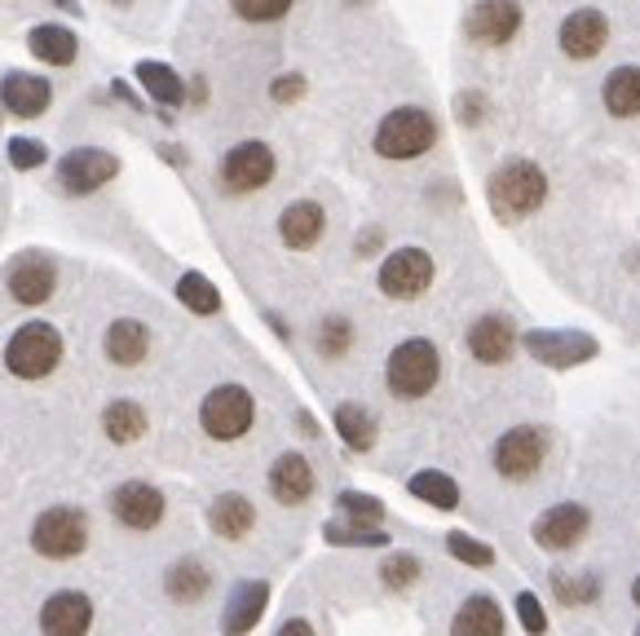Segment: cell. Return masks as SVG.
<instances>
[{
    "label": "cell",
    "mask_w": 640,
    "mask_h": 636,
    "mask_svg": "<svg viewBox=\"0 0 640 636\" xmlns=\"http://www.w3.org/2000/svg\"><path fill=\"white\" fill-rule=\"evenodd\" d=\"M522 345H526V353L535 358V362H544V367H557V371H566V367H579V362H588V358H597V336H588V331H561V327H539V331H526L522 336Z\"/></svg>",
    "instance_id": "cell-17"
},
{
    "label": "cell",
    "mask_w": 640,
    "mask_h": 636,
    "mask_svg": "<svg viewBox=\"0 0 640 636\" xmlns=\"http://www.w3.org/2000/svg\"><path fill=\"white\" fill-rule=\"evenodd\" d=\"M275 173H279L275 146L257 142V137L230 146L221 155V164H217V182H221L226 195H257V191H266L275 182Z\"/></svg>",
    "instance_id": "cell-9"
},
{
    "label": "cell",
    "mask_w": 640,
    "mask_h": 636,
    "mask_svg": "<svg viewBox=\"0 0 640 636\" xmlns=\"http://www.w3.org/2000/svg\"><path fill=\"white\" fill-rule=\"evenodd\" d=\"M115 177H120V160L111 151H102V146H75V151H66L58 160V191L75 195V199L97 195Z\"/></svg>",
    "instance_id": "cell-13"
},
{
    "label": "cell",
    "mask_w": 640,
    "mask_h": 636,
    "mask_svg": "<svg viewBox=\"0 0 640 636\" xmlns=\"http://www.w3.org/2000/svg\"><path fill=\"white\" fill-rule=\"evenodd\" d=\"M601 102L615 120H632L640 115V66H615L601 84Z\"/></svg>",
    "instance_id": "cell-32"
},
{
    "label": "cell",
    "mask_w": 640,
    "mask_h": 636,
    "mask_svg": "<svg viewBox=\"0 0 640 636\" xmlns=\"http://www.w3.org/2000/svg\"><path fill=\"white\" fill-rule=\"evenodd\" d=\"M486 199L495 208L499 222H522L530 213L544 208L548 199V173L535 160H504L491 177H486Z\"/></svg>",
    "instance_id": "cell-4"
},
{
    "label": "cell",
    "mask_w": 640,
    "mask_h": 636,
    "mask_svg": "<svg viewBox=\"0 0 640 636\" xmlns=\"http://www.w3.org/2000/svg\"><path fill=\"white\" fill-rule=\"evenodd\" d=\"M66 358V340L62 331L49 322V318H27L9 331L4 349H0V362L13 380H27V384H40L49 380Z\"/></svg>",
    "instance_id": "cell-1"
},
{
    "label": "cell",
    "mask_w": 640,
    "mask_h": 636,
    "mask_svg": "<svg viewBox=\"0 0 640 636\" xmlns=\"http://www.w3.org/2000/svg\"><path fill=\"white\" fill-rule=\"evenodd\" d=\"M49 160V146L40 137H9V164L18 173H31V168H44Z\"/></svg>",
    "instance_id": "cell-40"
},
{
    "label": "cell",
    "mask_w": 640,
    "mask_h": 636,
    "mask_svg": "<svg viewBox=\"0 0 640 636\" xmlns=\"http://www.w3.org/2000/svg\"><path fill=\"white\" fill-rule=\"evenodd\" d=\"M433 257L415 244L406 248H393L384 261H380V275H375V288L389 297V301H420L429 288H433Z\"/></svg>",
    "instance_id": "cell-10"
},
{
    "label": "cell",
    "mask_w": 640,
    "mask_h": 636,
    "mask_svg": "<svg viewBox=\"0 0 640 636\" xmlns=\"http://www.w3.org/2000/svg\"><path fill=\"white\" fill-rule=\"evenodd\" d=\"M406 491L420 500V504H429V509H437V513H455L460 509V482L451 478V473H442V469H415L411 478H406Z\"/></svg>",
    "instance_id": "cell-30"
},
{
    "label": "cell",
    "mask_w": 640,
    "mask_h": 636,
    "mask_svg": "<svg viewBox=\"0 0 640 636\" xmlns=\"http://www.w3.org/2000/svg\"><path fill=\"white\" fill-rule=\"evenodd\" d=\"M380 244H384V230H380V226L362 230V235H358V257H371V253H375Z\"/></svg>",
    "instance_id": "cell-46"
},
{
    "label": "cell",
    "mask_w": 640,
    "mask_h": 636,
    "mask_svg": "<svg viewBox=\"0 0 640 636\" xmlns=\"http://www.w3.org/2000/svg\"><path fill=\"white\" fill-rule=\"evenodd\" d=\"M508 633V615L491 593H468L455 615H451V636H504Z\"/></svg>",
    "instance_id": "cell-28"
},
{
    "label": "cell",
    "mask_w": 640,
    "mask_h": 636,
    "mask_svg": "<svg viewBox=\"0 0 640 636\" xmlns=\"http://www.w3.org/2000/svg\"><path fill=\"white\" fill-rule=\"evenodd\" d=\"M375 155L380 160H420L437 146V120L424 111V106H393L380 124H375V137H371Z\"/></svg>",
    "instance_id": "cell-6"
},
{
    "label": "cell",
    "mask_w": 640,
    "mask_h": 636,
    "mask_svg": "<svg viewBox=\"0 0 640 636\" xmlns=\"http://www.w3.org/2000/svg\"><path fill=\"white\" fill-rule=\"evenodd\" d=\"M322 230H327V208H322L319 199H292L279 213V239L292 253H310L322 239Z\"/></svg>",
    "instance_id": "cell-24"
},
{
    "label": "cell",
    "mask_w": 640,
    "mask_h": 636,
    "mask_svg": "<svg viewBox=\"0 0 640 636\" xmlns=\"http://www.w3.org/2000/svg\"><path fill=\"white\" fill-rule=\"evenodd\" d=\"M491 464L513 486L535 482L544 473V464H548V429H539V424H513V429H504L495 438V447H491Z\"/></svg>",
    "instance_id": "cell-8"
},
{
    "label": "cell",
    "mask_w": 640,
    "mask_h": 636,
    "mask_svg": "<svg viewBox=\"0 0 640 636\" xmlns=\"http://www.w3.org/2000/svg\"><path fill=\"white\" fill-rule=\"evenodd\" d=\"M331 429H336V438L353 451V455H367V451H375V442H380V420H375V411L367 407V402H336L331 407Z\"/></svg>",
    "instance_id": "cell-27"
},
{
    "label": "cell",
    "mask_w": 640,
    "mask_h": 636,
    "mask_svg": "<svg viewBox=\"0 0 640 636\" xmlns=\"http://www.w3.org/2000/svg\"><path fill=\"white\" fill-rule=\"evenodd\" d=\"M353 349V322L344 315H322L314 327V353L327 362H340Z\"/></svg>",
    "instance_id": "cell-35"
},
{
    "label": "cell",
    "mask_w": 640,
    "mask_h": 636,
    "mask_svg": "<svg viewBox=\"0 0 640 636\" xmlns=\"http://www.w3.org/2000/svg\"><path fill=\"white\" fill-rule=\"evenodd\" d=\"M204 522H208V531H213L217 540L239 544V540H248V535L257 531V504H252L244 491H221V495L208 500Z\"/></svg>",
    "instance_id": "cell-22"
},
{
    "label": "cell",
    "mask_w": 640,
    "mask_h": 636,
    "mask_svg": "<svg viewBox=\"0 0 640 636\" xmlns=\"http://www.w3.org/2000/svg\"><path fill=\"white\" fill-rule=\"evenodd\" d=\"M266 611H270V584L266 579H239L221 606V636H248L252 628H261Z\"/></svg>",
    "instance_id": "cell-19"
},
{
    "label": "cell",
    "mask_w": 640,
    "mask_h": 636,
    "mask_svg": "<svg viewBox=\"0 0 640 636\" xmlns=\"http://www.w3.org/2000/svg\"><path fill=\"white\" fill-rule=\"evenodd\" d=\"M336 509H340V522L362 526V531H380V522H384V500H375L367 491H340Z\"/></svg>",
    "instance_id": "cell-36"
},
{
    "label": "cell",
    "mask_w": 640,
    "mask_h": 636,
    "mask_svg": "<svg viewBox=\"0 0 640 636\" xmlns=\"http://www.w3.org/2000/svg\"><path fill=\"white\" fill-rule=\"evenodd\" d=\"M97 624V602L84 588H53L35 611L40 636H89Z\"/></svg>",
    "instance_id": "cell-12"
},
{
    "label": "cell",
    "mask_w": 640,
    "mask_h": 636,
    "mask_svg": "<svg viewBox=\"0 0 640 636\" xmlns=\"http://www.w3.org/2000/svg\"><path fill=\"white\" fill-rule=\"evenodd\" d=\"M137 80H142V89L151 93V102H159L164 106V115L173 111V106H182L186 102V80L168 66V62H155V58H146V62H137V71H133Z\"/></svg>",
    "instance_id": "cell-31"
},
{
    "label": "cell",
    "mask_w": 640,
    "mask_h": 636,
    "mask_svg": "<svg viewBox=\"0 0 640 636\" xmlns=\"http://www.w3.org/2000/svg\"><path fill=\"white\" fill-rule=\"evenodd\" d=\"M257 429V393L239 380H221L199 398V433L208 442H244Z\"/></svg>",
    "instance_id": "cell-5"
},
{
    "label": "cell",
    "mask_w": 640,
    "mask_h": 636,
    "mask_svg": "<svg viewBox=\"0 0 640 636\" xmlns=\"http://www.w3.org/2000/svg\"><path fill=\"white\" fill-rule=\"evenodd\" d=\"M275 636H319V633H314V624H310L306 615H292V619L279 624V633Z\"/></svg>",
    "instance_id": "cell-45"
},
{
    "label": "cell",
    "mask_w": 640,
    "mask_h": 636,
    "mask_svg": "<svg viewBox=\"0 0 640 636\" xmlns=\"http://www.w3.org/2000/svg\"><path fill=\"white\" fill-rule=\"evenodd\" d=\"M111 4H133V0H111Z\"/></svg>",
    "instance_id": "cell-50"
},
{
    "label": "cell",
    "mask_w": 640,
    "mask_h": 636,
    "mask_svg": "<svg viewBox=\"0 0 640 636\" xmlns=\"http://www.w3.org/2000/svg\"><path fill=\"white\" fill-rule=\"evenodd\" d=\"M27 544L44 562H80L93 544V517L80 504H49L31 517Z\"/></svg>",
    "instance_id": "cell-2"
},
{
    "label": "cell",
    "mask_w": 640,
    "mask_h": 636,
    "mask_svg": "<svg viewBox=\"0 0 640 636\" xmlns=\"http://www.w3.org/2000/svg\"><path fill=\"white\" fill-rule=\"evenodd\" d=\"M53 102V89L44 75H22V71H9L0 80V106L18 120H40Z\"/></svg>",
    "instance_id": "cell-25"
},
{
    "label": "cell",
    "mask_w": 640,
    "mask_h": 636,
    "mask_svg": "<svg viewBox=\"0 0 640 636\" xmlns=\"http://www.w3.org/2000/svg\"><path fill=\"white\" fill-rule=\"evenodd\" d=\"M97 429H102V438L111 447H137L146 438V429H151V416H146V407L137 398H111L102 407V416H97Z\"/></svg>",
    "instance_id": "cell-26"
},
{
    "label": "cell",
    "mask_w": 640,
    "mask_h": 636,
    "mask_svg": "<svg viewBox=\"0 0 640 636\" xmlns=\"http://www.w3.org/2000/svg\"><path fill=\"white\" fill-rule=\"evenodd\" d=\"M159 155H164V160H173V164H186V155H182L177 146H159Z\"/></svg>",
    "instance_id": "cell-48"
},
{
    "label": "cell",
    "mask_w": 640,
    "mask_h": 636,
    "mask_svg": "<svg viewBox=\"0 0 640 636\" xmlns=\"http://www.w3.org/2000/svg\"><path fill=\"white\" fill-rule=\"evenodd\" d=\"M446 553L460 562V566H473V571H491L495 566V548L473 540L468 531H446Z\"/></svg>",
    "instance_id": "cell-39"
},
{
    "label": "cell",
    "mask_w": 640,
    "mask_h": 636,
    "mask_svg": "<svg viewBox=\"0 0 640 636\" xmlns=\"http://www.w3.org/2000/svg\"><path fill=\"white\" fill-rule=\"evenodd\" d=\"M230 4L244 22H279V18H288V9L297 0H230Z\"/></svg>",
    "instance_id": "cell-42"
},
{
    "label": "cell",
    "mask_w": 640,
    "mask_h": 636,
    "mask_svg": "<svg viewBox=\"0 0 640 636\" xmlns=\"http://www.w3.org/2000/svg\"><path fill=\"white\" fill-rule=\"evenodd\" d=\"M151 345H155V336H151V327L142 322V318H111L106 322V331H102V353H106V362L111 367H124V371H133V367H142L146 358H151Z\"/></svg>",
    "instance_id": "cell-20"
},
{
    "label": "cell",
    "mask_w": 640,
    "mask_h": 636,
    "mask_svg": "<svg viewBox=\"0 0 640 636\" xmlns=\"http://www.w3.org/2000/svg\"><path fill=\"white\" fill-rule=\"evenodd\" d=\"M159 588H164V597H168L173 606L190 611V606H204V602L213 597V588H217V575H213V566H208L204 557H195V553H182V557H173V562L164 566V575H159Z\"/></svg>",
    "instance_id": "cell-18"
},
{
    "label": "cell",
    "mask_w": 640,
    "mask_h": 636,
    "mask_svg": "<svg viewBox=\"0 0 640 636\" xmlns=\"http://www.w3.org/2000/svg\"><path fill=\"white\" fill-rule=\"evenodd\" d=\"M27 49H31L40 62H49V66H71L75 53H80V40H75V31L62 27V22H40V27L27 31Z\"/></svg>",
    "instance_id": "cell-29"
},
{
    "label": "cell",
    "mask_w": 640,
    "mask_h": 636,
    "mask_svg": "<svg viewBox=\"0 0 640 636\" xmlns=\"http://www.w3.org/2000/svg\"><path fill=\"white\" fill-rule=\"evenodd\" d=\"M177 301L190 310V315H199V318H213V315H221V293H217V284L208 279V275H199V270H186L182 279H177Z\"/></svg>",
    "instance_id": "cell-33"
},
{
    "label": "cell",
    "mask_w": 640,
    "mask_h": 636,
    "mask_svg": "<svg viewBox=\"0 0 640 636\" xmlns=\"http://www.w3.org/2000/svg\"><path fill=\"white\" fill-rule=\"evenodd\" d=\"M513 615H517V624L530 636L548 633V611H544V602H539L535 593H517V597H513Z\"/></svg>",
    "instance_id": "cell-41"
},
{
    "label": "cell",
    "mask_w": 640,
    "mask_h": 636,
    "mask_svg": "<svg viewBox=\"0 0 640 636\" xmlns=\"http://www.w3.org/2000/svg\"><path fill=\"white\" fill-rule=\"evenodd\" d=\"M464 27H468V35L477 44L499 49V44H508L522 31V4L517 0H477Z\"/></svg>",
    "instance_id": "cell-23"
},
{
    "label": "cell",
    "mask_w": 640,
    "mask_h": 636,
    "mask_svg": "<svg viewBox=\"0 0 640 636\" xmlns=\"http://www.w3.org/2000/svg\"><path fill=\"white\" fill-rule=\"evenodd\" d=\"M306 93V75H297V71H288V75H279L275 84H270V98L275 102H297Z\"/></svg>",
    "instance_id": "cell-43"
},
{
    "label": "cell",
    "mask_w": 640,
    "mask_h": 636,
    "mask_svg": "<svg viewBox=\"0 0 640 636\" xmlns=\"http://www.w3.org/2000/svg\"><path fill=\"white\" fill-rule=\"evenodd\" d=\"M322 540L331 548H389V531H362V526H349V522H327L322 526Z\"/></svg>",
    "instance_id": "cell-37"
},
{
    "label": "cell",
    "mask_w": 640,
    "mask_h": 636,
    "mask_svg": "<svg viewBox=\"0 0 640 636\" xmlns=\"http://www.w3.org/2000/svg\"><path fill=\"white\" fill-rule=\"evenodd\" d=\"M380 584L389 588V593H411L415 584H420V575H424V562L415 557V553H406V548H393L389 557H380Z\"/></svg>",
    "instance_id": "cell-34"
},
{
    "label": "cell",
    "mask_w": 640,
    "mask_h": 636,
    "mask_svg": "<svg viewBox=\"0 0 640 636\" xmlns=\"http://www.w3.org/2000/svg\"><path fill=\"white\" fill-rule=\"evenodd\" d=\"M632 606H637V611H640V575H637V579H632Z\"/></svg>",
    "instance_id": "cell-49"
},
{
    "label": "cell",
    "mask_w": 640,
    "mask_h": 636,
    "mask_svg": "<svg viewBox=\"0 0 640 636\" xmlns=\"http://www.w3.org/2000/svg\"><path fill=\"white\" fill-rule=\"evenodd\" d=\"M517 345H522L517 322L508 315H499V310L477 315L468 322V331H464V349H468V358L482 362V367H504V362L517 353Z\"/></svg>",
    "instance_id": "cell-16"
},
{
    "label": "cell",
    "mask_w": 640,
    "mask_h": 636,
    "mask_svg": "<svg viewBox=\"0 0 640 636\" xmlns=\"http://www.w3.org/2000/svg\"><path fill=\"white\" fill-rule=\"evenodd\" d=\"M553 593L561 606H592L601 597V575L584 571V575H553Z\"/></svg>",
    "instance_id": "cell-38"
},
{
    "label": "cell",
    "mask_w": 640,
    "mask_h": 636,
    "mask_svg": "<svg viewBox=\"0 0 640 636\" xmlns=\"http://www.w3.org/2000/svg\"><path fill=\"white\" fill-rule=\"evenodd\" d=\"M106 517H111L120 531L151 535V531H159L164 517H168V495H164V486H155L151 478H120V482L106 491Z\"/></svg>",
    "instance_id": "cell-7"
},
{
    "label": "cell",
    "mask_w": 640,
    "mask_h": 636,
    "mask_svg": "<svg viewBox=\"0 0 640 636\" xmlns=\"http://www.w3.org/2000/svg\"><path fill=\"white\" fill-rule=\"evenodd\" d=\"M266 491H270V500L283 504V509L310 504V500L319 495V473H314L310 455H306V451H279V455L270 460V469H266Z\"/></svg>",
    "instance_id": "cell-15"
},
{
    "label": "cell",
    "mask_w": 640,
    "mask_h": 636,
    "mask_svg": "<svg viewBox=\"0 0 640 636\" xmlns=\"http://www.w3.org/2000/svg\"><path fill=\"white\" fill-rule=\"evenodd\" d=\"M592 531V513L588 504H575V500H561V504H548L535 522H530V540L544 548V553H575Z\"/></svg>",
    "instance_id": "cell-14"
},
{
    "label": "cell",
    "mask_w": 640,
    "mask_h": 636,
    "mask_svg": "<svg viewBox=\"0 0 640 636\" xmlns=\"http://www.w3.org/2000/svg\"><path fill=\"white\" fill-rule=\"evenodd\" d=\"M557 40H561V53H566V58L588 62V58H597V53L610 44V18H606L601 9H575V13H566Z\"/></svg>",
    "instance_id": "cell-21"
},
{
    "label": "cell",
    "mask_w": 640,
    "mask_h": 636,
    "mask_svg": "<svg viewBox=\"0 0 640 636\" xmlns=\"http://www.w3.org/2000/svg\"><path fill=\"white\" fill-rule=\"evenodd\" d=\"M297 429H301V433H310V438H319V420H314L310 411H297Z\"/></svg>",
    "instance_id": "cell-47"
},
{
    "label": "cell",
    "mask_w": 640,
    "mask_h": 636,
    "mask_svg": "<svg viewBox=\"0 0 640 636\" xmlns=\"http://www.w3.org/2000/svg\"><path fill=\"white\" fill-rule=\"evenodd\" d=\"M486 120V98L482 93H464L460 98V124H482Z\"/></svg>",
    "instance_id": "cell-44"
},
{
    "label": "cell",
    "mask_w": 640,
    "mask_h": 636,
    "mask_svg": "<svg viewBox=\"0 0 640 636\" xmlns=\"http://www.w3.org/2000/svg\"><path fill=\"white\" fill-rule=\"evenodd\" d=\"M442 380V349L429 336H406L384 358V389L398 402H420Z\"/></svg>",
    "instance_id": "cell-3"
},
{
    "label": "cell",
    "mask_w": 640,
    "mask_h": 636,
    "mask_svg": "<svg viewBox=\"0 0 640 636\" xmlns=\"http://www.w3.org/2000/svg\"><path fill=\"white\" fill-rule=\"evenodd\" d=\"M637 636H640V624H637Z\"/></svg>",
    "instance_id": "cell-51"
},
{
    "label": "cell",
    "mask_w": 640,
    "mask_h": 636,
    "mask_svg": "<svg viewBox=\"0 0 640 636\" xmlns=\"http://www.w3.org/2000/svg\"><path fill=\"white\" fill-rule=\"evenodd\" d=\"M4 293H9V301L22 306V310H35V306L53 301V293H58V261H53L49 253H40V248L18 253V257L4 266Z\"/></svg>",
    "instance_id": "cell-11"
}]
</instances>
